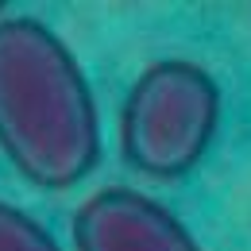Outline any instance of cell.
<instances>
[{"mask_svg": "<svg viewBox=\"0 0 251 251\" xmlns=\"http://www.w3.org/2000/svg\"><path fill=\"white\" fill-rule=\"evenodd\" d=\"M0 151L39 189H70L100 158L85 70L35 16L0 20Z\"/></svg>", "mask_w": 251, "mask_h": 251, "instance_id": "1", "label": "cell"}, {"mask_svg": "<svg viewBox=\"0 0 251 251\" xmlns=\"http://www.w3.org/2000/svg\"><path fill=\"white\" fill-rule=\"evenodd\" d=\"M220 85L189 58H158L131 81L120 108V155L131 170L174 182L213 147Z\"/></svg>", "mask_w": 251, "mask_h": 251, "instance_id": "2", "label": "cell"}, {"mask_svg": "<svg viewBox=\"0 0 251 251\" xmlns=\"http://www.w3.org/2000/svg\"><path fill=\"white\" fill-rule=\"evenodd\" d=\"M77 251H201L182 220L162 201L131 186H104L74 213Z\"/></svg>", "mask_w": 251, "mask_h": 251, "instance_id": "3", "label": "cell"}, {"mask_svg": "<svg viewBox=\"0 0 251 251\" xmlns=\"http://www.w3.org/2000/svg\"><path fill=\"white\" fill-rule=\"evenodd\" d=\"M0 251H62L58 240L20 205L0 201Z\"/></svg>", "mask_w": 251, "mask_h": 251, "instance_id": "4", "label": "cell"}]
</instances>
